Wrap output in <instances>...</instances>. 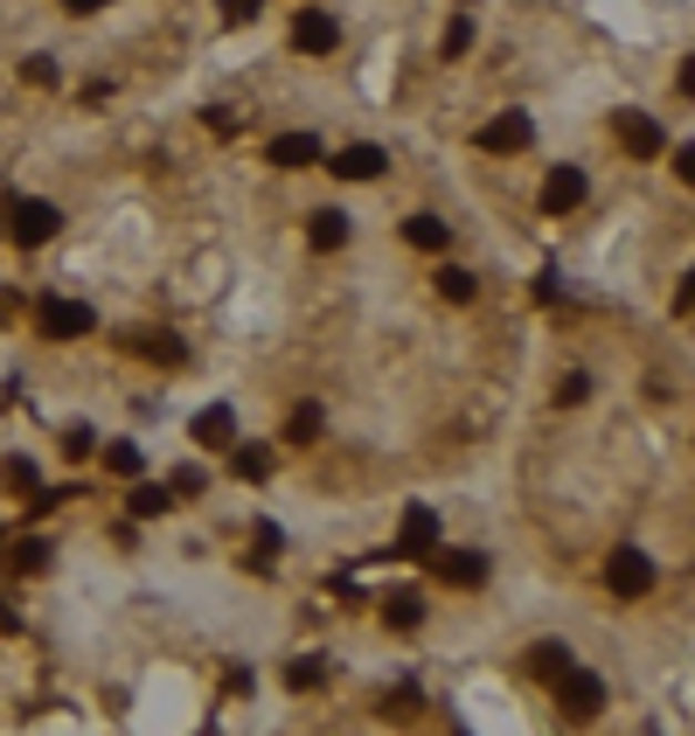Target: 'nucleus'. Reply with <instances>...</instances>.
<instances>
[{
    "mask_svg": "<svg viewBox=\"0 0 695 736\" xmlns=\"http://www.w3.org/2000/svg\"><path fill=\"white\" fill-rule=\"evenodd\" d=\"M125 508H133V521H161L167 508H182V501H174L167 487H133V501H125Z\"/></svg>",
    "mask_w": 695,
    "mask_h": 736,
    "instance_id": "nucleus-23",
    "label": "nucleus"
},
{
    "mask_svg": "<svg viewBox=\"0 0 695 736\" xmlns=\"http://www.w3.org/2000/svg\"><path fill=\"white\" fill-rule=\"evenodd\" d=\"M550 688H556V708H563V716H571V723H599L605 716V681L599 674H591V667H563L556 681H550Z\"/></svg>",
    "mask_w": 695,
    "mask_h": 736,
    "instance_id": "nucleus-2",
    "label": "nucleus"
},
{
    "mask_svg": "<svg viewBox=\"0 0 695 736\" xmlns=\"http://www.w3.org/2000/svg\"><path fill=\"white\" fill-rule=\"evenodd\" d=\"M188 438H195V444H229V438H237V410H229V403H209V410H195Z\"/></svg>",
    "mask_w": 695,
    "mask_h": 736,
    "instance_id": "nucleus-14",
    "label": "nucleus"
},
{
    "mask_svg": "<svg viewBox=\"0 0 695 736\" xmlns=\"http://www.w3.org/2000/svg\"><path fill=\"white\" fill-rule=\"evenodd\" d=\"M49 556H57V549H49L42 535H29V542H14V549H8V570H14V576H42Z\"/></svg>",
    "mask_w": 695,
    "mask_h": 736,
    "instance_id": "nucleus-19",
    "label": "nucleus"
},
{
    "mask_svg": "<svg viewBox=\"0 0 695 736\" xmlns=\"http://www.w3.org/2000/svg\"><path fill=\"white\" fill-rule=\"evenodd\" d=\"M251 542H257L251 570H272V556H278V549H286V535H278V521H257V529H251Z\"/></svg>",
    "mask_w": 695,
    "mask_h": 736,
    "instance_id": "nucleus-26",
    "label": "nucleus"
},
{
    "mask_svg": "<svg viewBox=\"0 0 695 736\" xmlns=\"http://www.w3.org/2000/svg\"><path fill=\"white\" fill-rule=\"evenodd\" d=\"M70 14H98V8H112V0H63Z\"/></svg>",
    "mask_w": 695,
    "mask_h": 736,
    "instance_id": "nucleus-36",
    "label": "nucleus"
},
{
    "mask_svg": "<svg viewBox=\"0 0 695 736\" xmlns=\"http://www.w3.org/2000/svg\"><path fill=\"white\" fill-rule=\"evenodd\" d=\"M403 244H410V251H446V244H452V223H446V216H410V223H403Z\"/></svg>",
    "mask_w": 695,
    "mask_h": 736,
    "instance_id": "nucleus-16",
    "label": "nucleus"
},
{
    "mask_svg": "<svg viewBox=\"0 0 695 736\" xmlns=\"http://www.w3.org/2000/svg\"><path fill=\"white\" fill-rule=\"evenodd\" d=\"M605 584H612V597H647V591L661 584V570H654V556H647V549H612Z\"/></svg>",
    "mask_w": 695,
    "mask_h": 736,
    "instance_id": "nucleus-3",
    "label": "nucleus"
},
{
    "mask_svg": "<svg viewBox=\"0 0 695 736\" xmlns=\"http://www.w3.org/2000/svg\"><path fill=\"white\" fill-rule=\"evenodd\" d=\"M535 681H556L563 667H571V646H563V640H543V646H529V661H522Z\"/></svg>",
    "mask_w": 695,
    "mask_h": 736,
    "instance_id": "nucleus-18",
    "label": "nucleus"
},
{
    "mask_svg": "<svg viewBox=\"0 0 695 736\" xmlns=\"http://www.w3.org/2000/svg\"><path fill=\"white\" fill-rule=\"evenodd\" d=\"M63 452H70V459H91V452H98V431H91V425H70V431H63Z\"/></svg>",
    "mask_w": 695,
    "mask_h": 736,
    "instance_id": "nucleus-31",
    "label": "nucleus"
},
{
    "mask_svg": "<svg viewBox=\"0 0 695 736\" xmlns=\"http://www.w3.org/2000/svg\"><path fill=\"white\" fill-rule=\"evenodd\" d=\"M272 167H286V174L293 167H320V140L314 133H278L272 140Z\"/></svg>",
    "mask_w": 695,
    "mask_h": 736,
    "instance_id": "nucleus-13",
    "label": "nucleus"
},
{
    "mask_svg": "<svg viewBox=\"0 0 695 736\" xmlns=\"http://www.w3.org/2000/svg\"><path fill=\"white\" fill-rule=\"evenodd\" d=\"M591 195V181H584V167H556L550 181H543V208L550 216H571V208Z\"/></svg>",
    "mask_w": 695,
    "mask_h": 736,
    "instance_id": "nucleus-10",
    "label": "nucleus"
},
{
    "mask_svg": "<svg viewBox=\"0 0 695 736\" xmlns=\"http://www.w3.org/2000/svg\"><path fill=\"white\" fill-rule=\"evenodd\" d=\"M0 480H8L14 493H35V487H42V480H35V466H29V459H8V466H0Z\"/></svg>",
    "mask_w": 695,
    "mask_h": 736,
    "instance_id": "nucleus-30",
    "label": "nucleus"
},
{
    "mask_svg": "<svg viewBox=\"0 0 695 736\" xmlns=\"http://www.w3.org/2000/svg\"><path fill=\"white\" fill-rule=\"evenodd\" d=\"M418 619H425V597H418V591L382 597V625H390V633H418Z\"/></svg>",
    "mask_w": 695,
    "mask_h": 736,
    "instance_id": "nucleus-17",
    "label": "nucleus"
},
{
    "mask_svg": "<svg viewBox=\"0 0 695 736\" xmlns=\"http://www.w3.org/2000/svg\"><path fill=\"white\" fill-rule=\"evenodd\" d=\"M125 348H133L140 361H153V368H174V361H188V348H182V340H174V334H125Z\"/></svg>",
    "mask_w": 695,
    "mask_h": 736,
    "instance_id": "nucleus-12",
    "label": "nucleus"
},
{
    "mask_svg": "<svg viewBox=\"0 0 695 736\" xmlns=\"http://www.w3.org/2000/svg\"><path fill=\"white\" fill-rule=\"evenodd\" d=\"M529 146H535L529 112H501V119L480 125V153H529Z\"/></svg>",
    "mask_w": 695,
    "mask_h": 736,
    "instance_id": "nucleus-9",
    "label": "nucleus"
},
{
    "mask_svg": "<svg viewBox=\"0 0 695 736\" xmlns=\"http://www.w3.org/2000/svg\"><path fill=\"white\" fill-rule=\"evenodd\" d=\"M306 244H314V251H341L348 244V216H341V208H314V216H306Z\"/></svg>",
    "mask_w": 695,
    "mask_h": 736,
    "instance_id": "nucleus-15",
    "label": "nucleus"
},
{
    "mask_svg": "<svg viewBox=\"0 0 695 736\" xmlns=\"http://www.w3.org/2000/svg\"><path fill=\"white\" fill-rule=\"evenodd\" d=\"M42 334L49 340H84V334H98V313L84 299H49L42 306Z\"/></svg>",
    "mask_w": 695,
    "mask_h": 736,
    "instance_id": "nucleus-8",
    "label": "nucleus"
},
{
    "mask_svg": "<svg viewBox=\"0 0 695 736\" xmlns=\"http://www.w3.org/2000/svg\"><path fill=\"white\" fill-rule=\"evenodd\" d=\"M21 76H29V84H35V91H57V84H63V70H57V57H29V63H21Z\"/></svg>",
    "mask_w": 695,
    "mask_h": 736,
    "instance_id": "nucleus-27",
    "label": "nucleus"
},
{
    "mask_svg": "<svg viewBox=\"0 0 695 736\" xmlns=\"http://www.w3.org/2000/svg\"><path fill=\"white\" fill-rule=\"evenodd\" d=\"M202 487H209L202 466H174V480H167V493H202Z\"/></svg>",
    "mask_w": 695,
    "mask_h": 736,
    "instance_id": "nucleus-32",
    "label": "nucleus"
},
{
    "mask_svg": "<svg viewBox=\"0 0 695 736\" xmlns=\"http://www.w3.org/2000/svg\"><path fill=\"white\" fill-rule=\"evenodd\" d=\"M320 681H327V661H320V653H299V661L286 667V688H293V695H314Z\"/></svg>",
    "mask_w": 695,
    "mask_h": 736,
    "instance_id": "nucleus-22",
    "label": "nucleus"
},
{
    "mask_svg": "<svg viewBox=\"0 0 695 736\" xmlns=\"http://www.w3.org/2000/svg\"><path fill=\"white\" fill-rule=\"evenodd\" d=\"M320 431H327V410L320 403H299L286 417V444H320Z\"/></svg>",
    "mask_w": 695,
    "mask_h": 736,
    "instance_id": "nucleus-21",
    "label": "nucleus"
},
{
    "mask_svg": "<svg viewBox=\"0 0 695 736\" xmlns=\"http://www.w3.org/2000/svg\"><path fill=\"white\" fill-rule=\"evenodd\" d=\"M431 576H439V584L446 591H480L487 584V556H480V549H431Z\"/></svg>",
    "mask_w": 695,
    "mask_h": 736,
    "instance_id": "nucleus-5",
    "label": "nucleus"
},
{
    "mask_svg": "<svg viewBox=\"0 0 695 736\" xmlns=\"http://www.w3.org/2000/svg\"><path fill=\"white\" fill-rule=\"evenodd\" d=\"M675 313H682V320L695 313V278H682V285H675Z\"/></svg>",
    "mask_w": 695,
    "mask_h": 736,
    "instance_id": "nucleus-35",
    "label": "nucleus"
},
{
    "mask_svg": "<svg viewBox=\"0 0 695 736\" xmlns=\"http://www.w3.org/2000/svg\"><path fill=\"white\" fill-rule=\"evenodd\" d=\"M334 42H341V21L327 8H299L293 14V49L299 57H334Z\"/></svg>",
    "mask_w": 695,
    "mask_h": 736,
    "instance_id": "nucleus-7",
    "label": "nucleus"
},
{
    "mask_svg": "<svg viewBox=\"0 0 695 736\" xmlns=\"http://www.w3.org/2000/svg\"><path fill=\"white\" fill-rule=\"evenodd\" d=\"M257 8H265V0H223V29H244V21H257Z\"/></svg>",
    "mask_w": 695,
    "mask_h": 736,
    "instance_id": "nucleus-33",
    "label": "nucleus"
},
{
    "mask_svg": "<svg viewBox=\"0 0 695 736\" xmlns=\"http://www.w3.org/2000/svg\"><path fill=\"white\" fill-rule=\"evenodd\" d=\"M439 49H446V63H452V57H467V49H473V21H467V14L446 21V42H439Z\"/></svg>",
    "mask_w": 695,
    "mask_h": 736,
    "instance_id": "nucleus-28",
    "label": "nucleus"
},
{
    "mask_svg": "<svg viewBox=\"0 0 695 736\" xmlns=\"http://www.w3.org/2000/svg\"><path fill=\"white\" fill-rule=\"evenodd\" d=\"M14 625H21V619H14V604L0 597V633H14Z\"/></svg>",
    "mask_w": 695,
    "mask_h": 736,
    "instance_id": "nucleus-37",
    "label": "nucleus"
},
{
    "mask_svg": "<svg viewBox=\"0 0 695 736\" xmlns=\"http://www.w3.org/2000/svg\"><path fill=\"white\" fill-rule=\"evenodd\" d=\"M202 125H209V133H223V140H229V133H237V112H223V104H209V112H202Z\"/></svg>",
    "mask_w": 695,
    "mask_h": 736,
    "instance_id": "nucleus-34",
    "label": "nucleus"
},
{
    "mask_svg": "<svg viewBox=\"0 0 695 736\" xmlns=\"http://www.w3.org/2000/svg\"><path fill=\"white\" fill-rule=\"evenodd\" d=\"M57 229H63V208H57V202H42V195H14V202H8V236H14L21 251L57 244Z\"/></svg>",
    "mask_w": 695,
    "mask_h": 736,
    "instance_id": "nucleus-1",
    "label": "nucleus"
},
{
    "mask_svg": "<svg viewBox=\"0 0 695 736\" xmlns=\"http://www.w3.org/2000/svg\"><path fill=\"white\" fill-rule=\"evenodd\" d=\"M229 472H237V480H272V444H237V452H229Z\"/></svg>",
    "mask_w": 695,
    "mask_h": 736,
    "instance_id": "nucleus-20",
    "label": "nucleus"
},
{
    "mask_svg": "<svg viewBox=\"0 0 695 736\" xmlns=\"http://www.w3.org/2000/svg\"><path fill=\"white\" fill-rule=\"evenodd\" d=\"M105 466L119 472V480H140V472H146V459H140L133 438H112V444H105Z\"/></svg>",
    "mask_w": 695,
    "mask_h": 736,
    "instance_id": "nucleus-24",
    "label": "nucleus"
},
{
    "mask_svg": "<svg viewBox=\"0 0 695 736\" xmlns=\"http://www.w3.org/2000/svg\"><path fill=\"white\" fill-rule=\"evenodd\" d=\"M584 397H591V376H584V368H571V376L556 382V403H563V410H578Z\"/></svg>",
    "mask_w": 695,
    "mask_h": 736,
    "instance_id": "nucleus-29",
    "label": "nucleus"
},
{
    "mask_svg": "<svg viewBox=\"0 0 695 736\" xmlns=\"http://www.w3.org/2000/svg\"><path fill=\"white\" fill-rule=\"evenodd\" d=\"M382 167H390V153H382V146H341V153H334V174H341V181H376Z\"/></svg>",
    "mask_w": 695,
    "mask_h": 736,
    "instance_id": "nucleus-11",
    "label": "nucleus"
},
{
    "mask_svg": "<svg viewBox=\"0 0 695 736\" xmlns=\"http://www.w3.org/2000/svg\"><path fill=\"white\" fill-rule=\"evenodd\" d=\"M431 285H439V299H452V306H467V299L480 293L473 272H459V265H439V278H431Z\"/></svg>",
    "mask_w": 695,
    "mask_h": 736,
    "instance_id": "nucleus-25",
    "label": "nucleus"
},
{
    "mask_svg": "<svg viewBox=\"0 0 695 736\" xmlns=\"http://www.w3.org/2000/svg\"><path fill=\"white\" fill-rule=\"evenodd\" d=\"M612 133H620V146L633 153V161H661L667 153L661 119H647V112H612Z\"/></svg>",
    "mask_w": 695,
    "mask_h": 736,
    "instance_id": "nucleus-6",
    "label": "nucleus"
},
{
    "mask_svg": "<svg viewBox=\"0 0 695 736\" xmlns=\"http://www.w3.org/2000/svg\"><path fill=\"white\" fill-rule=\"evenodd\" d=\"M431 549H439V514H431L425 501H410V508H403V529H397V542H390V556H397V563H425Z\"/></svg>",
    "mask_w": 695,
    "mask_h": 736,
    "instance_id": "nucleus-4",
    "label": "nucleus"
}]
</instances>
